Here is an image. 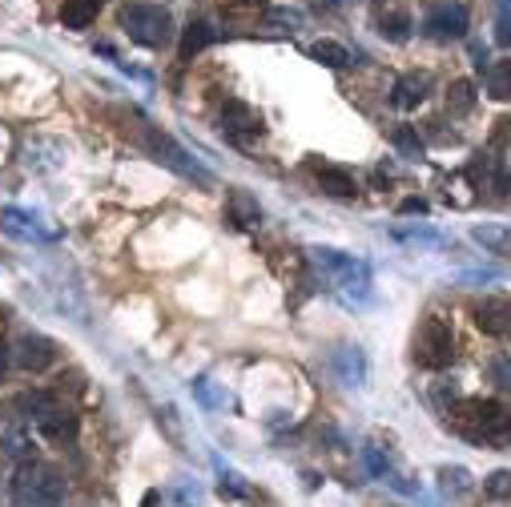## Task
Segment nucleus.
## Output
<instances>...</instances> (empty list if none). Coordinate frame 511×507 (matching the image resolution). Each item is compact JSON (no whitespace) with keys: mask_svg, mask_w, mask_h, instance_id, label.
Segmentation results:
<instances>
[{"mask_svg":"<svg viewBox=\"0 0 511 507\" xmlns=\"http://www.w3.org/2000/svg\"><path fill=\"white\" fill-rule=\"evenodd\" d=\"M12 499L20 507H61L65 503L61 472L44 464H20L17 475H12Z\"/></svg>","mask_w":511,"mask_h":507,"instance_id":"f257e3e1","label":"nucleus"},{"mask_svg":"<svg viewBox=\"0 0 511 507\" xmlns=\"http://www.w3.org/2000/svg\"><path fill=\"white\" fill-rule=\"evenodd\" d=\"M415 363L427 370H443L455 363V331L447 318L427 315L423 326L415 331Z\"/></svg>","mask_w":511,"mask_h":507,"instance_id":"f03ea898","label":"nucleus"},{"mask_svg":"<svg viewBox=\"0 0 511 507\" xmlns=\"http://www.w3.org/2000/svg\"><path fill=\"white\" fill-rule=\"evenodd\" d=\"M122 28L130 33V41L145 44V49H161V44L169 41V33H174V20H169V12H165L161 4L138 0V4H130V9L122 12Z\"/></svg>","mask_w":511,"mask_h":507,"instance_id":"7ed1b4c3","label":"nucleus"},{"mask_svg":"<svg viewBox=\"0 0 511 507\" xmlns=\"http://www.w3.org/2000/svg\"><path fill=\"white\" fill-rule=\"evenodd\" d=\"M451 423L460 431H468V435H483V439H499L503 431V419H507V411H503L495 399H468V402H455L451 407Z\"/></svg>","mask_w":511,"mask_h":507,"instance_id":"20e7f679","label":"nucleus"},{"mask_svg":"<svg viewBox=\"0 0 511 507\" xmlns=\"http://www.w3.org/2000/svg\"><path fill=\"white\" fill-rule=\"evenodd\" d=\"M141 137H145V145H149V153H157V158L165 161L169 169H177L182 177H193V182H201V185H209V174L198 166V161H190V153H185L182 145H177L169 133H161V129H153L149 121H141Z\"/></svg>","mask_w":511,"mask_h":507,"instance_id":"39448f33","label":"nucleus"},{"mask_svg":"<svg viewBox=\"0 0 511 507\" xmlns=\"http://www.w3.org/2000/svg\"><path fill=\"white\" fill-rule=\"evenodd\" d=\"M468 9L463 4H435L431 12L423 17V33L431 36V41H463L468 36Z\"/></svg>","mask_w":511,"mask_h":507,"instance_id":"423d86ee","label":"nucleus"},{"mask_svg":"<svg viewBox=\"0 0 511 507\" xmlns=\"http://www.w3.org/2000/svg\"><path fill=\"white\" fill-rule=\"evenodd\" d=\"M476 326L487 334V339H507L511 334V298H483V302H476Z\"/></svg>","mask_w":511,"mask_h":507,"instance_id":"0eeeda50","label":"nucleus"},{"mask_svg":"<svg viewBox=\"0 0 511 507\" xmlns=\"http://www.w3.org/2000/svg\"><path fill=\"white\" fill-rule=\"evenodd\" d=\"M222 129L230 137H254V133H262V113L246 101H238V97H230L222 105Z\"/></svg>","mask_w":511,"mask_h":507,"instance_id":"6e6552de","label":"nucleus"},{"mask_svg":"<svg viewBox=\"0 0 511 507\" xmlns=\"http://www.w3.org/2000/svg\"><path fill=\"white\" fill-rule=\"evenodd\" d=\"M52 355H57V350H52V339H44V334H25V339L17 342V355H12V359H17L20 370H44L52 363Z\"/></svg>","mask_w":511,"mask_h":507,"instance_id":"1a4fd4ad","label":"nucleus"},{"mask_svg":"<svg viewBox=\"0 0 511 507\" xmlns=\"http://www.w3.org/2000/svg\"><path fill=\"white\" fill-rule=\"evenodd\" d=\"M330 363H334V375L342 378L347 386H363L366 383V359L358 347H338L334 355H330Z\"/></svg>","mask_w":511,"mask_h":507,"instance_id":"9d476101","label":"nucleus"},{"mask_svg":"<svg viewBox=\"0 0 511 507\" xmlns=\"http://www.w3.org/2000/svg\"><path fill=\"white\" fill-rule=\"evenodd\" d=\"M427 89H431V77H427V73H403V77L395 81V97H390V101L399 109H415L427 101Z\"/></svg>","mask_w":511,"mask_h":507,"instance_id":"9b49d317","label":"nucleus"},{"mask_svg":"<svg viewBox=\"0 0 511 507\" xmlns=\"http://www.w3.org/2000/svg\"><path fill=\"white\" fill-rule=\"evenodd\" d=\"M314 177H318V190L330 193V198H355V193H358L355 177H350L347 169H338V166H318V169H314Z\"/></svg>","mask_w":511,"mask_h":507,"instance_id":"f8f14e48","label":"nucleus"},{"mask_svg":"<svg viewBox=\"0 0 511 507\" xmlns=\"http://www.w3.org/2000/svg\"><path fill=\"white\" fill-rule=\"evenodd\" d=\"M206 44H214V28H209V20H190V25L182 28V44H177V53H182V61H193Z\"/></svg>","mask_w":511,"mask_h":507,"instance_id":"ddd939ff","label":"nucleus"},{"mask_svg":"<svg viewBox=\"0 0 511 507\" xmlns=\"http://www.w3.org/2000/svg\"><path fill=\"white\" fill-rule=\"evenodd\" d=\"M97 12H101V0H65L61 20L65 28H89L97 20Z\"/></svg>","mask_w":511,"mask_h":507,"instance_id":"4468645a","label":"nucleus"},{"mask_svg":"<svg viewBox=\"0 0 511 507\" xmlns=\"http://www.w3.org/2000/svg\"><path fill=\"white\" fill-rule=\"evenodd\" d=\"M311 57L322 65H330V69H347V65H355V53H350L347 44H338V41H318L311 44Z\"/></svg>","mask_w":511,"mask_h":507,"instance_id":"2eb2a0df","label":"nucleus"},{"mask_svg":"<svg viewBox=\"0 0 511 507\" xmlns=\"http://www.w3.org/2000/svg\"><path fill=\"white\" fill-rule=\"evenodd\" d=\"M230 218H234L238 226H258V222H262V206L246 190H234V193H230Z\"/></svg>","mask_w":511,"mask_h":507,"instance_id":"dca6fc26","label":"nucleus"},{"mask_svg":"<svg viewBox=\"0 0 511 507\" xmlns=\"http://www.w3.org/2000/svg\"><path fill=\"white\" fill-rule=\"evenodd\" d=\"M471 109H476V85H471V81H451V89H447V113L463 117V113H471Z\"/></svg>","mask_w":511,"mask_h":507,"instance_id":"f3484780","label":"nucleus"},{"mask_svg":"<svg viewBox=\"0 0 511 507\" xmlns=\"http://www.w3.org/2000/svg\"><path fill=\"white\" fill-rule=\"evenodd\" d=\"M471 238H476L483 250H491V254H507L511 250V230L507 226H476V230H471Z\"/></svg>","mask_w":511,"mask_h":507,"instance_id":"a211bd4d","label":"nucleus"},{"mask_svg":"<svg viewBox=\"0 0 511 507\" xmlns=\"http://www.w3.org/2000/svg\"><path fill=\"white\" fill-rule=\"evenodd\" d=\"M0 451L12 455V459H20V464H28V455H33V439H28L25 427H9V431H4V439H0Z\"/></svg>","mask_w":511,"mask_h":507,"instance_id":"6ab92c4d","label":"nucleus"},{"mask_svg":"<svg viewBox=\"0 0 511 507\" xmlns=\"http://www.w3.org/2000/svg\"><path fill=\"white\" fill-rule=\"evenodd\" d=\"M487 93L495 101H511V61H495L487 69Z\"/></svg>","mask_w":511,"mask_h":507,"instance_id":"aec40b11","label":"nucleus"},{"mask_svg":"<svg viewBox=\"0 0 511 507\" xmlns=\"http://www.w3.org/2000/svg\"><path fill=\"white\" fill-rule=\"evenodd\" d=\"M379 33L387 36V41H407V36H411V17H407V12H390V17H382Z\"/></svg>","mask_w":511,"mask_h":507,"instance_id":"412c9836","label":"nucleus"},{"mask_svg":"<svg viewBox=\"0 0 511 507\" xmlns=\"http://www.w3.org/2000/svg\"><path fill=\"white\" fill-rule=\"evenodd\" d=\"M363 467L374 475V480H387V472H390V459H387V455H382V447L366 443V447H363Z\"/></svg>","mask_w":511,"mask_h":507,"instance_id":"4be33fe9","label":"nucleus"},{"mask_svg":"<svg viewBox=\"0 0 511 507\" xmlns=\"http://www.w3.org/2000/svg\"><path fill=\"white\" fill-rule=\"evenodd\" d=\"M487 375H491V383L499 386V391H511V359L507 355H495V359L487 363Z\"/></svg>","mask_w":511,"mask_h":507,"instance_id":"5701e85b","label":"nucleus"},{"mask_svg":"<svg viewBox=\"0 0 511 507\" xmlns=\"http://www.w3.org/2000/svg\"><path fill=\"white\" fill-rule=\"evenodd\" d=\"M483 491H487L491 499H507V495H511V472H491V475L483 480Z\"/></svg>","mask_w":511,"mask_h":507,"instance_id":"b1692460","label":"nucleus"},{"mask_svg":"<svg viewBox=\"0 0 511 507\" xmlns=\"http://www.w3.org/2000/svg\"><path fill=\"white\" fill-rule=\"evenodd\" d=\"M443 488L455 491V495H463V491L471 488V475L463 472V467H443Z\"/></svg>","mask_w":511,"mask_h":507,"instance_id":"393cba45","label":"nucleus"},{"mask_svg":"<svg viewBox=\"0 0 511 507\" xmlns=\"http://www.w3.org/2000/svg\"><path fill=\"white\" fill-rule=\"evenodd\" d=\"M395 145H399L407 158H419V153H423V141H419V133L407 129V125H403V129H395Z\"/></svg>","mask_w":511,"mask_h":507,"instance_id":"a878e982","label":"nucleus"},{"mask_svg":"<svg viewBox=\"0 0 511 507\" xmlns=\"http://www.w3.org/2000/svg\"><path fill=\"white\" fill-rule=\"evenodd\" d=\"M495 41H499L503 49H511V12H503V17H499V28H495Z\"/></svg>","mask_w":511,"mask_h":507,"instance_id":"bb28decb","label":"nucleus"},{"mask_svg":"<svg viewBox=\"0 0 511 507\" xmlns=\"http://www.w3.org/2000/svg\"><path fill=\"white\" fill-rule=\"evenodd\" d=\"M399 214H427V201H423V198H407V201H399Z\"/></svg>","mask_w":511,"mask_h":507,"instance_id":"cd10ccee","label":"nucleus"},{"mask_svg":"<svg viewBox=\"0 0 511 507\" xmlns=\"http://www.w3.org/2000/svg\"><path fill=\"white\" fill-rule=\"evenodd\" d=\"M9 359H12V355H9V347L0 342V378H4V370H9Z\"/></svg>","mask_w":511,"mask_h":507,"instance_id":"c85d7f7f","label":"nucleus"},{"mask_svg":"<svg viewBox=\"0 0 511 507\" xmlns=\"http://www.w3.org/2000/svg\"><path fill=\"white\" fill-rule=\"evenodd\" d=\"M499 439H503V443H511V415H507V419H503V431H499Z\"/></svg>","mask_w":511,"mask_h":507,"instance_id":"c756f323","label":"nucleus"},{"mask_svg":"<svg viewBox=\"0 0 511 507\" xmlns=\"http://www.w3.org/2000/svg\"><path fill=\"white\" fill-rule=\"evenodd\" d=\"M242 9H266V0H238Z\"/></svg>","mask_w":511,"mask_h":507,"instance_id":"7c9ffc66","label":"nucleus"},{"mask_svg":"<svg viewBox=\"0 0 511 507\" xmlns=\"http://www.w3.org/2000/svg\"><path fill=\"white\" fill-rule=\"evenodd\" d=\"M141 507H157V491H149V495L141 499Z\"/></svg>","mask_w":511,"mask_h":507,"instance_id":"2f4dec72","label":"nucleus"}]
</instances>
